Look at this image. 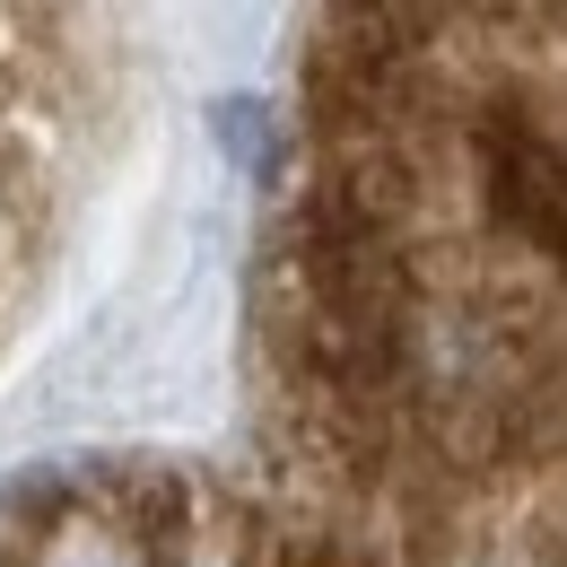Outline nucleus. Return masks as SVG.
Returning a JSON list of instances; mask_svg holds the SVG:
<instances>
[{"mask_svg": "<svg viewBox=\"0 0 567 567\" xmlns=\"http://www.w3.org/2000/svg\"><path fill=\"white\" fill-rule=\"evenodd\" d=\"M262 472L402 567H567V9H332L288 62Z\"/></svg>", "mask_w": 567, "mask_h": 567, "instance_id": "1", "label": "nucleus"}, {"mask_svg": "<svg viewBox=\"0 0 567 567\" xmlns=\"http://www.w3.org/2000/svg\"><path fill=\"white\" fill-rule=\"evenodd\" d=\"M0 567H402L262 463L105 454L0 497Z\"/></svg>", "mask_w": 567, "mask_h": 567, "instance_id": "2", "label": "nucleus"}, {"mask_svg": "<svg viewBox=\"0 0 567 567\" xmlns=\"http://www.w3.org/2000/svg\"><path fill=\"white\" fill-rule=\"evenodd\" d=\"M114 27L87 9H0V350L79 210L114 114Z\"/></svg>", "mask_w": 567, "mask_h": 567, "instance_id": "3", "label": "nucleus"}]
</instances>
